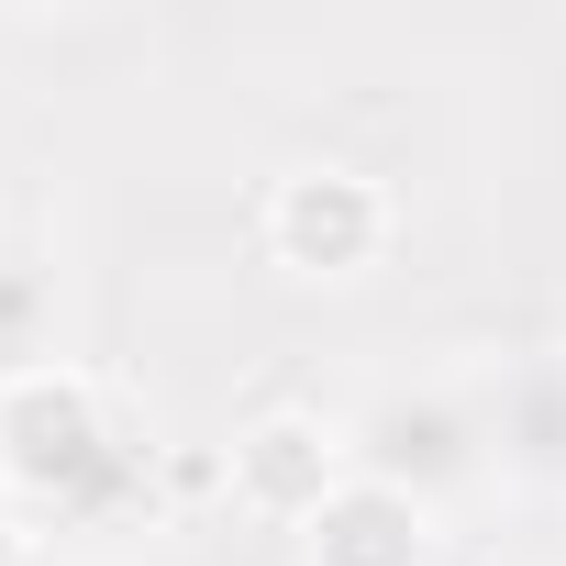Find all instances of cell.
Masks as SVG:
<instances>
[{
	"instance_id": "6da1fadb",
	"label": "cell",
	"mask_w": 566,
	"mask_h": 566,
	"mask_svg": "<svg viewBox=\"0 0 566 566\" xmlns=\"http://www.w3.org/2000/svg\"><path fill=\"white\" fill-rule=\"evenodd\" d=\"M345 455H356L367 489H389V500H411V511L467 500V489L500 478L478 389H378V400L345 422Z\"/></svg>"
},
{
	"instance_id": "7a4b0ae2",
	"label": "cell",
	"mask_w": 566,
	"mask_h": 566,
	"mask_svg": "<svg viewBox=\"0 0 566 566\" xmlns=\"http://www.w3.org/2000/svg\"><path fill=\"white\" fill-rule=\"evenodd\" d=\"M0 467H12L34 500L78 511V500H101V478H112L123 455H112L101 400H90L67 367H34V378H0Z\"/></svg>"
},
{
	"instance_id": "3957f363",
	"label": "cell",
	"mask_w": 566,
	"mask_h": 566,
	"mask_svg": "<svg viewBox=\"0 0 566 566\" xmlns=\"http://www.w3.org/2000/svg\"><path fill=\"white\" fill-rule=\"evenodd\" d=\"M266 233H277V255H290V266H323V277H356V266L378 255L389 211H378V189H367V178H345V167H301L290 189H277Z\"/></svg>"
},
{
	"instance_id": "277c9868",
	"label": "cell",
	"mask_w": 566,
	"mask_h": 566,
	"mask_svg": "<svg viewBox=\"0 0 566 566\" xmlns=\"http://www.w3.org/2000/svg\"><path fill=\"white\" fill-rule=\"evenodd\" d=\"M478 411H489V455H500V478L566 489V356H522L511 378L478 389Z\"/></svg>"
},
{
	"instance_id": "5b68a950",
	"label": "cell",
	"mask_w": 566,
	"mask_h": 566,
	"mask_svg": "<svg viewBox=\"0 0 566 566\" xmlns=\"http://www.w3.org/2000/svg\"><path fill=\"white\" fill-rule=\"evenodd\" d=\"M312 533H323V566H411L422 555V511L389 500V489H367V478L334 511H312Z\"/></svg>"
},
{
	"instance_id": "8992f818",
	"label": "cell",
	"mask_w": 566,
	"mask_h": 566,
	"mask_svg": "<svg viewBox=\"0 0 566 566\" xmlns=\"http://www.w3.org/2000/svg\"><path fill=\"white\" fill-rule=\"evenodd\" d=\"M45 323H56V277H45L23 244H0V378H34Z\"/></svg>"
}]
</instances>
